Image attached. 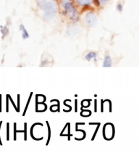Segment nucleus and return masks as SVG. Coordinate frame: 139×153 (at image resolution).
<instances>
[{
	"label": "nucleus",
	"instance_id": "nucleus-1",
	"mask_svg": "<svg viewBox=\"0 0 139 153\" xmlns=\"http://www.w3.org/2000/svg\"><path fill=\"white\" fill-rule=\"evenodd\" d=\"M42 17L47 20H52L58 13L59 4L56 0H37Z\"/></svg>",
	"mask_w": 139,
	"mask_h": 153
},
{
	"label": "nucleus",
	"instance_id": "nucleus-2",
	"mask_svg": "<svg viewBox=\"0 0 139 153\" xmlns=\"http://www.w3.org/2000/svg\"><path fill=\"white\" fill-rule=\"evenodd\" d=\"M59 3L62 9L64 16L67 17L72 22H77L78 20L79 13L71 0H59Z\"/></svg>",
	"mask_w": 139,
	"mask_h": 153
},
{
	"label": "nucleus",
	"instance_id": "nucleus-3",
	"mask_svg": "<svg viewBox=\"0 0 139 153\" xmlns=\"http://www.w3.org/2000/svg\"><path fill=\"white\" fill-rule=\"evenodd\" d=\"M84 20L86 22V25L89 26H94L97 23V17L94 12L89 11L86 13L85 15Z\"/></svg>",
	"mask_w": 139,
	"mask_h": 153
},
{
	"label": "nucleus",
	"instance_id": "nucleus-4",
	"mask_svg": "<svg viewBox=\"0 0 139 153\" xmlns=\"http://www.w3.org/2000/svg\"><path fill=\"white\" fill-rule=\"evenodd\" d=\"M75 4L79 7H90L94 4V0H74Z\"/></svg>",
	"mask_w": 139,
	"mask_h": 153
},
{
	"label": "nucleus",
	"instance_id": "nucleus-5",
	"mask_svg": "<svg viewBox=\"0 0 139 153\" xmlns=\"http://www.w3.org/2000/svg\"><path fill=\"white\" fill-rule=\"evenodd\" d=\"M20 30H21L22 32V37H23L24 39H26L29 38V33H28V30L25 29V26L23 24L20 25Z\"/></svg>",
	"mask_w": 139,
	"mask_h": 153
},
{
	"label": "nucleus",
	"instance_id": "nucleus-6",
	"mask_svg": "<svg viewBox=\"0 0 139 153\" xmlns=\"http://www.w3.org/2000/svg\"><path fill=\"white\" fill-rule=\"evenodd\" d=\"M112 61H111V58H110L109 56H106L104 59V67H110L112 65Z\"/></svg>",
	"mask_w": 139,
	"mask_h": 153
},
{
	"label": "nucleus",
	"instance_id": "nucleus-7",
	"mask_svg": "<svg viewBox=\"0 0 139 153\" xmlns=\"http://www.w3.org/2000/svg\"><path fill=\"white\" fill-rule=\"evenodd\" d=\"M109 0H94V2L99 6H104Z\"/></svg>",
	"mask_w": 139,
	"mask_h": 153
},
{
	"label": "nucleus",
	"instance_id": "nucleus-8",
	"mask_svg": "<svg viewBox=\"0 0 139 153\" xmlns=\"http://www.w3.org/2000/svg\"><path fill=\"white\" fill-rule=\"evenodd\" d=\"M1 32L3 35L5 36L9 33V30H8V28H7L6 26H4V27L1 26Z\"/></svg>",
	"mask_w": 139,
	"mask_h": 153
},
{
	"label": "nucleus",
	"instance_id": "nucleus-9",
	"mask_svg": "<svg viewBox=\"0 0 139 153\" xmlns=\"http://www.w3.org/2000/svg\"><path fill=\"white\" fill-rule=\"evenodd\" d=\"M96 56V53H94V52H90V53H89L86 55V59H89V60H90L92 58H95Z\"/></svg>",
	"mask_w": 139,
	"mask_h": 153
},
{
	"label": "nucleus",
	"instance_id": "nucleus-10",
	"mask_svg": "<svg viewBox=\"0 0 139 153\" xmlns=\"http://www.w3.org/2000/svg\"><path fill=\"white\" fill-rule=\"evenodd\" d=\"M117 9L119 12H122L123 11V4H121V3H119L118 5H117Z\"/></svg>",
	"mask_w": 139,
	"mask_h": 153
}]
</instances>
